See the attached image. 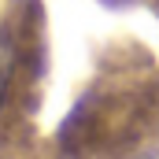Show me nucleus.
I'll return each mask as SVG.
<instances>
[{
  "mask_svg": "<svg viewBox=\"0 0 159 159\" xmlns=\"http://www.w3.org/2000/svg\"><path fill=\"white\" fill-rule=\"evenodd\" d=\"M4 93H7V52L0 48V104H4Z\"/></svg>",
  "mask_w": 159,
  "mask_h": 159,
  "instance_id": "1",
  "label": "nucleus"
}]
</instances>
